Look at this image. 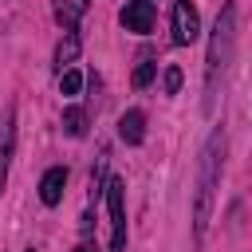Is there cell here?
<instances>
[{
  "instance_id": "2e32d148",
  "label": "cell",
  "mask_w": 252,
  "mask_h": 252,
  "mask_svg": "<svg viewBox=\"0 0 252 252\" xmlns=\"http://www.w3.org/2000/svg\"><path fill=\"white\" fill-rule=\"evenodd\" d=\"M28 252H32V248H28Z\"/></svg>"
},
{
  "instance_id": "277c9868",
  "label": "cell",
  "mask_w": 252,
  "mask_h": 252,
  "mask_svg": "<svg viewBox=\"0 0 252 252\" xmlns=\"http://www.w3.org/2000/svg\"><path fill=\"white\" fill-rule=\"evenodd\" d=\"M201 35V16L189 0H177L173 4V43H193Z\"/></svg>"
},
{
  "instance_id": "8fae6325",
  "label": "cell",
  "mask_w": 252,
  "mask_h": 252,
  "mask_svg": "<svg viewBox=\"0 0 252 252\" xmlns=\"http://www.w3.org/2000/svg\"><path fill=\"white\" fill-rule=\"evenodd\" d=\"M63 134H71V138H83L87 134V110L83 106H67L63 110Z\"/></svg>"
},
{
  "instance_id": "6da1fadb",
  "label": "cell",
  "mask_w": 252,
  "mask_h": 252,
  "mask_svg": "<svg viewBox=\"0 0 252 252\" xmlns=\"http://www.w3.org/2000/svg\"><path fill=\"white\" fill-rule=\"evenodd\" d=\"M220 161H224V134L213 130L205 150H201V161H197V209H193L197 240L205 236V228L213 220V197H217V181H220Z\"/></svg>"
},
{
  "instance_id": "ba28073f",
  "label": "cell",
  "mask_w": 252,
  "mask_h": 252,
  "mask_svg": "<svg viewBox=\"0 0 252 252\" xmlns=\"http://www.w3.org/2000/svg\"><path fill=\"white\" fill-rule=\"evenodd\" d=\"M87 4H91V0H51V12H55V20L63 24V32H75V24L87 16Z\"/></svg>"
},
{
  "instance_id": "30bf717a",
  "label": "cell",
  "mask_w": 252,
  "mask_h": 252,
  "mask_svg": "<svg viewBox=\"0 0 252 252\" xmlns=\"http://www.w3.org/2000/svg\"><path fill=\"white\" fill-rule=\"evenodd\" d=\"M75 59H79V35H75V32H67V35L59 39V47H55V67L63 71V67H71Z\"/></svg>"
},
{
  "instance_id": "9a60e30c",
  "label": "cell",
  "mask_w": 252,
  "mask_h": 252,
  "mask_svg": "<svg viewBox=\"0 0 252 252\" xmlns=\"http://www.w3.org/2000/svg\"><path fill=\"white\" fill-rule=\"evenodd\" d=\"M75 252H91V248H87V244H83V248H75Z\"/></svg>"
},
{
  "instance_id": "9c48e42d",
  "label": "cell",
  "mask_w": 252,
  "mask_h": 252,
  "mask_svg": "<svg viewBox=\"0 0 252 252\" xmlns=\"http://www.w3.org/2000/svg\"><path fill=\"white\" fill-rule=\"evenodd\" d=\"M118 138H122L126 146H138V142L146 138V114H142V110H126V114L118 118Z\"/></svg>"
},
{
  "instance_id": "8992f818",
  "label": "cell",
  "mask_w": 252,
  "mask_h": 252,
  "mask_svg": "<svg viewBox=\"0 0 252 252\" xmlns=\"http://www.w3.org/2000/svg\"><path fill=\"white\" fill-rule=\"evenodd\" d=\"M122 28L126 32H138V35L154 32V0H130L122 8Z\"/></svg>"
},
{
  "instance_id": "7c38bea8",
  "label": "cell",
  "mask_w": 252,
  "mask_h": 252,
  "mask_svg": "<svg viewBox=\"0 0 252 252\" xmlns=\"http://www.w3.org/2000/svg\"><path fill=\"white\" fill-rule=\"evenodd\" d=\"M79 87H83V75H79V71H71V67L59 71V91H63V94H79Z\"/></svg>"
},
{
  "instance_id": "3957f363",
  "label": "cell",
  "mask_w": 252,
  "mask_h": 252,
  "mask_svg": "<svg viewBox=\"0 0 252 252\" xmlns=\"http://www.w3.org/2000/svg\"><path fill=\"white\" fill-rule=\"evenodd\" d=\"M126 185L118 177L106 181V213H110V252H126Z\"/></svg>"
},
{
  "instance_id": "7a4b0ae2",
  "label": "cell",
  "mask_w": 252,
  "mask_h": 252,
  "mask_svg": "<svg viewBox=\"0 0 252 252\" xmlns=\"http://www.w3.org/2000/svg\"><path fill=\"white\" fill-rule=\"evenodd\" d=\"M232 47H236V4H224L217 24H213V39H209V67H205V110H213V98H217V79H224L228 71V59H232Z\"/></svg>"
},
{
  "instance_id": "5b68a950",
  "label": "cell",
  "mask_w": 252,
  "mask_h": 252,
  "mask_svg": "<svg viewBox=\"0 0 252 252\" xmlns=\"http://www.w3.org/2000/svg\"><path fill=\"white\" fill-rule=\"evenodd\" d=\"M12 146H16V106L8 102L0 114V193L8 181V161H12Z\"/></svg>"
},
{
  "instance_id": "52a82bcc",
  "label": "cell",
  "mask_w": 252,
  "mask_h": 252,
  "mask_svg": "<svg viewBox=\"0 0 252 252\" xmlns=\"http://www.w3.org/2000/svg\"><path fill=\"white\" fill-rule=\"evenodd\" d=\"M63 189H67V169H63V165H51V169L39 177V201H43V205H59V201H63Z\"/></svg>"
},
{
  "instance_id": "4fadbf2b",
  "label": "cell",
  "mask_w": 252,
  "mask_h": 252,
  "mask_svg": "<svg viewBox=\"0 0 252 252\" xmlns=\"http://www.w3.org/2000/svg\"><path fill=\"white\" fill-rule=\"evenodd\" d=\"M150 79H154V63H146V59H142V63L134 67V87H146Z\"/></svg>"
},
{
  "instance_id": "5bb4252c",
  "label": "cell",
  "mask_w": 252,
  "mask_h": 252,
  "mask_svg": "<svg viewBox=\"0 0 252 252\" xmlns=\"http://www.w3.org/2000/svg\"><path fill=\"white\" fill-rule=\"evenodd\" d=\"M181 91V67H165V94Z\"/></svg>"
}]
</instances>
